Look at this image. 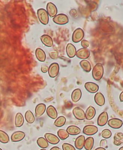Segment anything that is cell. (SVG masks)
Returning <instances> with one entry per match:
<instances>
[{"label":"cell","mask_w":123,"mask_h":150,"mask_svg":"<svg viewBox=\"0 0 123 150\" xmlns=\"http://www.w3.org/2000/svg\"><path fill=\"white\" fill-rule=\"evenodd\" d=\"M114 144L119 146L123 144V133L122 132H117L114 136Z\"/></svg>","instance_id":"obj_25"},{"label":"cell","mask_w":123,"mask_h":150,"mask_svg":"<svg viewBox=\"0 0 123 150\" xmlns=\"http://www.w3.org/2000/svg\"><path fill=\"white\" fill-rule=\"evenodd\" d=\"M25 133L22 131L15 132L11 136V140L12 142H17L21 141L24 138Z\"/></svg>","instance_id":"obj_12"},{"label":"cell","mask_w":123,"mask_h":150,"mask_svg":"<svg viewBox=\"0 0 123 150\" xmlns=\"http://www.w3.org/2000/svg\"><path fill=\"white\" fill-rule=\"evenodd\" d=\"M90 43L88 41H87V40H83L81 42V45L83 48H86L89 47V46Z\"/></svg>","instance_id":"obj_38"},{"label":"cell","mask_w":123,"mask_h":150,"mask_svg":"<svg viewBox=\"0 0 123 150\" xmlns=\"http://www.w3.org/2000/svg\"><path fill=\"white\" fill-rule=\"evenodd\" d=\"M0 141L3 144L8 143L9 141V137L8 134L2 130H0Z\"/></svg>","instance_id":"obj_33"},{"label":"cell","mask_w":123,"mask_h":150,"mask_svg":"<svg viewBox=\"0 0 123 150\" xmlns=\"http://www.w3.org/2000/svg\"><path fill=\"white\" fill-rule=\"evenodd\" d=\"M46 112L47 115L52 119H56L58 116V113L56 109L52 105H50L47 107Z\"/></svg>","instance_id":"obj_19"},{"label":"cell","mask_w":123,"mask_h":150,"mask_svg":"<svg viewBox=\"0 0 123 150\" xmlns=\"http://www.w3.org/2000/svg\"><path fill=\"white\" fill-rule=\"evenodd\" d=\"M63 150H76L75 147L72 145L68 143H64L62 145Z\"/></svg>","instance_id":"obj_35"},{"label":"cell","mask_w":123,"mask_h":150,"mask_svg":"<svg viewBox=\"0 0 123 150\" xmlns=\"http://www.w3.org/2000/svg\"><path fill=\"white\" fill-rule=\"evenodd\" d=\"M119 99L121 102H123V91L121 93L119 96Z\"/></svg>","instance_id":"obj_41"},{"label":"cell","mask_w":123,"mask_h":150,"mask_svg":"<svg viewBox=\"0 0 123 150\" xmlns=\"http://www.w3.org/2000/svg\"><path fill=\"white\" fill-rule=\"evenodd\" d=\"M101 135H102V137L104 138H110L111 137L112 132L110 130L108 129H105L102 131Z\"/></svg>","instance_id":"obj_34"},{"label":"cell","mask_w":123,"mask_h":150,"mask_svg":"<svg viewBox=\"0 0 123 150\" xmlns=\"http://www.w3.org/2000/svg\"><path fill=\"white\" fill-rule=\"evenodd\" d=\"M82 96L81 91L79 88L75 89L72 92L71 99L74 102L76 103L81 99Z\"/></svg>","instance_id":"obj_23"},{"label":"cell","mask_w":123,"mask_h":150,"mask_svg":"<svg viewBox=\"0 0 123 150\" xmlns=\"http://www.w3.org/2000/svg\"><path fill=\"white\" fill-rule=\"evenodd\" d=\"M48 67L46 65H42L41 67V71L43 73H46L47 72V71H48Z\"/></svg>","instance_id":"obj_39"},{"label":"cell","mask_w":123,"mask_h":150,"mask_svg":"<svg viewBox=\"0 0 123 150\" xmlns=\"http://www.w3.org/2000/svg\"><path fill=\"white\" fill-rule=\"evenodd\" d=\"M37 142L38 145L41 148L45 149V148H47L48 147V142L45 139V138H44V137L39 138L37 140Z\"/></svg>","instance_id":"obj_29"},{"label":"cell","mask_w":123,"mask_h":150,"mask_svg":"<svg viewBox=\"0 0 123 150\" xmlns=\"http://www.w3.org/2000/svg\"><path fill=\"white\" fill-rule=\"evenodd\" d=\"M0 150H2V149H1H1H0Z\"/></svg>","instance_id":"obj_45"},{"label":"cell","mask_w":123,"mask_h":150,"mask_svg":"<svg viewBox=\"0 0 123 150\" xmlns=\"http://www.w3.org/2000/svg\"><path fill=\"white\" fill-rule=\"evenodd\" d=\"M45 104L44 103H40L36 106L35 108V115L37 117L41 116L45 113L46 110Z\"/></svg>","instance_id":"obj_18"},{"label":"cell","mask_w":123,"mask_h":150,"mask_svg":"<svg viewBox=\"0 0 123 150\" xmlns=\"http://www.w3.org/2000/svg\"><path fill=\"white\" fill-rule=\"evenodd\" d=\"M83 30L81 28H77L74 31L72 35V41L74 43H78L82 40L84 37Z\"/></svg>","instance_id":"obj_5"},{"label":"cell","mask_w":123,"mask_h":150,"mask_svg":"<svg viewBox=\"0 0 123 150\" xmlns=\"http://www.w3.org/2000/svg\"><path fill=\"white\" fill-rule=\"evenodd\" d=\"M37 13L39 20L41 23L45 25L48 24L49 16L47 11L43 8H40L37 10Z\"/></svg>","instance_id":"obj_2"},{"label":"cell","mask_w":123,"mask_h":150,"mask_svg":"<svg viewBox=\"0 0 123 150\" xmlns=\"http://www.w3.org/2000/svg\"><path fill=\"white\" fill-rule=\"evenodd\" d=\"M95 150H106L105 148H102V147H98V148H96Z\"/></svg>","instance_id":"obj_42"},{"label":"cell","mask_w":123,"mask_h":150,"mask_svg":"<svg viewBox=\"0 0 123 150\" xmlns=\"http://www.w3.org/2000/svg\"><path fill=\"white\" fill-rule=\"evenodd\" d=\"M66 52L69 57L72 58L74 57L76 55V48L73 44L71 43L68 44L66 48Z\"/></svg>","instance_id":"obj_16"},{"label":"cell","mask_w":123,"mask_h":150,"mask_svg":"<svg viewBox=\"0 0 123 150\" xmlns=\"http://www.w3.org/2000/svg\"><path fill=\"white\" fill-rule=\"evenodd\" d=\"M45 150V149H41V150Z\"/></svg>","instance_id":"obj_44"},{"label":"cell","mask_w":123,"mask_h":150,"mask_svg":"<svg viewBox=\"0 0 123 150\" xmlns=\"http://www.w3.org/2000/svg\"><path fill=\"white\" fill-rule=\"evenodd\" d=\"M85 139L84 136L81 135L76 139L75 141V146L76 149L81 150L84 147Z\"/></svg>","instance_id":"obj_17"},{"label":"cell","mask_w":123,"mask_h":150,"mask_svg":"<svg viewBox=\"0 0 123 150\" xmlns=\"http://www.w3.org/2000/svg\"><path fill=\"white\" fill-rule=\"evenodd\" d=\"M66 118L65 117L61 116L59 117L55 120L54 122V125L58 127H61L63 126L66 123Z\"/></svg>","instance_id":"obj_30"},{"label":"cell","mask_w":123,"mask_h":150,"mask_svg":"<svg viewBox=\"0 0 123 150\" xmlns=\"http://www.w3.org/2000/svg\"><path fill=\"white\" fill-rule=\"evenodd\" d=\"M49 55L51 59H55L58 58L59 53L57 51L53 50L49 52Z\"/></svg>","instance_id":"obj_36"},{"label":"cell","mask_w":123,"mask_h":150,"mask_svg":"<svg viewBox=\"0 0 123 150\" xmlns=\"http://www.w3.org/2000/svg\"><path fill=\"white\" fill-rule=\"evenodd\" d=\"M84 87L88 92L92 93H96L99 89L98 85L91 82H88L85 83Z\"/></svg>","instance_id":"obj_14"},{"label":"cell","mask_w":123,"mask_h":150,"mask_svg":"<svg viewBox=\"0 0 123 150\" xmlns=\"http://www.w3.org/2000/svg\"><path fill=\"white\" fill-rule=\"evenodd\" d=\"M108 122V115L106 111H104L101 113L97 119L98 125L100 126H103L107 124Z\"/></svg>","instance_id":"obj_10"},{"label":"cell","mask_w":123,"mask_h":150,"mask_svg":"<svg viewBox=\"0 0 123 150\" xmlns=\"http://www.w3.org/2000/svg\"><path fill=\"white\" fill-rule=\"evenodd\" d=\"M47 11L51 17H55L58 13L56 6L52 2H48L47 5Z\"/></svg>","instance_id":"obj_9"},{"label":"cell","mask_w":123,"mask_h":150,"mask_svg":"<svg viewBox=\"0 0 123 150\" xmlns=\"http://www.w3.org/2000/svg\"><path fill=\"white\" fill-rule=\"evenodd\" d=\"M25 119L26 122L30 124H32L34 122L35 118L33 114L30 110H28L25 113Z\"/></svg>","instance_id":"obj_31"},{"label":"cell","mask_w":123,"mask_h":150,"mask_svg":"<svg viewBox=\"0 0 123 150\" xmlns=\"http://www.w3.org/2000/svg\"><path fill=\"white\" fill-rule=\"evenodd\" d=\"M37 59L40 62H44L46 59V54L45 52L40 48H37L35 51Z\"/></svg>","instance_id":"obj_24"},{"label":"cell","mask_w":123,"mask_h":150,"mask_svg":"<svg viewBox=\"0 0 123 150\" xmlns=\"http://www.w3.org/2000/svg\"><path fill=\"white\" fill-rule=\"evenodd\" d=\"M94 145V139L92 137H89L85 139L84 147L86 150H91Z\"/></svg>","instance_id":"obj_26"},{"label":"cell","mask_w":123,"mask_h":150,"mask_svg":"<svg viewBox=\"0 0 123 150\" xmlns=\"http://www.w3.org/2000/svg\"><path fill=\"white\" fill-rule=\"evenodd\" d=\"M40 40L42 43L47 46L51 47L53 45V42L52 38L47 35H44L41 36L40 38Z\"/></svg>","instance_id":"obj_15"},{"label":"cell","mask_w":123,"mask_h":150,"mask_svg":"<svg viewBox=\"0 0 123 150\" xmlns=\"http://www.w3.org/2000/svg\"><path fill=\"white\" fill-rule=\"evenodd\" d=\"M123 122L118 118H112L108 122V125L111 128L114 129H118L123 125Z\"/></svg>","instance_id":"obj_8"},{"label":"cell","mask_w":123,"mask_h":150,"mask_svg":"<svg viewBox=\"0 0 123 150\" xmlns=\"http://www.w3.org/2000/svg\"><path fill=\"white\" fill-rule=\"evenodd\" d=\"M95 102L99 106H102L104 105L105 103V99L102 94L101 93H97L94 97Z\"/></svg>","instance_id":"obj_21"},{"label":"cell","mask_w":123,"mask_h":150,"mask_svg":"<svg viewBox=\"0 0 123 150\" xmlns=\"http://www.w3.org/2000/svg\"><path fill=\"white\" fill-rule=\"evenodd\" d=\"M104 68L102 64L98 63L94 67L92 71V76L96 81H99L102 78Z\"/></svg>","instance_id":"obj_1"},{"label":"cell","mask_w":123,"mask_h":150,"mask_svg":"<svg viewBox=\"0 0 123 150\" xmlns=\"http://www.w3.org/2000/svg\"><path fill=\"white\" fill-rule=\"evenodd\" d=\"M96 110L95 108L92 106H89L86 110L85 113L86 118L88 120H91L95 115Z\"/></svg>","instance_id":"obj_22"},{"label":"cell","mask_w":123,"mask_h":150,"mask_svg":"<svg viewBox=\"0 0 123 150\" xmlns=\"http://www.w3.org/2000/svg\"><path fill=\"white\" fill-rule=\"evenodd\" d=\"M59 66L57 63H53L51 64L48 68V74L51 78H55L59 73Z\"/></svg>","instance_id":"obj_4"},{"label":"cell","mask_w":123,"mask_h":150,"mask_svg":"<svg viewBox=\"0 0 123 150\" xmlns=\"http://www.w3.org/2000/svg\"><path fill=\"white\" fill-rule=\"evenodd\" d=\"M82 69L86 72H89L91 71V67L90 63L87 60H83L80 63Z\"/></svg>","instance_id":"obj_28"},{"label":"cell","mask_w":123,"mask_h":150,"mask_svg":"<svg viewBox=\"0 0 123 150\" xmlns=\"http://www.w3.org/2000/svg\"><path fill=\"white\" fill-rule=\"evenodd\" d=\"M53 21L58 25H65L68 23L69 20L68 17L64 14H59L54 17Z\"/></svg>","instance_id":"obj_3"},{"label":"cell","mask_w":123,"mask_h":150,"mask_svg":"<svg viewBox=\"0 0 123 150\" xmlns=\"http://www.w3.org/2000/svg\"><path fill=\"white\" fill-rule=\"evenodd\" d=\"M50 150H61V149L58 146H54L52 148H51Z\"/></svg>","instance_id":"obj_40"},{"label":"cell","mask_w":123,"mask_h":150,"mask_svg":"<svg viewBox=\"0 0 123 150\" xmlns=\"http://www.w3.org/2000/svg\"><path fill=\"white\" fill-rule=\"evenodd\" d=\"M119 150H123V146H122V147H120V148L119 149Z\"/></svg>","instance_id":"obj_43"},{"label":"cell","mask_w":123,"mask_h":150,"mask_svg":"<svg viewBox=\"0 0 123 150\" xmlns=\"http://www.w3.org/2000/svg\"><path fill=\"white\" fill-rule=\"evenodd\" d=\"M58 137L61 140H64L66 139L67 138L69 137V134L68 133L66 130H65L63 129H60L58 130L57 132Z\"/></svg>","instance_id":"obj_32"},{"label":"cell","mask_w":123,"mask_h":150,"mask_svg":"<svg viewBox=\"0 0 123 150\" xmlns=\"http://www.w3.org/2000/svg\"><path fill=\"white\" fill-rule=\"evenodd\" d=\"M66 131L69 135L76 136L81 133V129L79 127L75 125H70L67 128Z\"/></svg>","instance_id":"obj_20"},{"label":"cell","mask_w":123,"mask_h":150,"mask_svg":"<svg viewBox=\"0 0 123 150\" xmlns=\"http://www.w3.org/2000/svg\"><path fill=\"white\" fill-rule=\"evenodd\" d=\"M90 55V51L86 48H82L77 51L76 56L81 59H88Z\"/></svg>","instance_id":"obj_11"},{"label":"cell","mask_w":123,"mask_h":150,"mask_svg":"<svg viewBox=\"0 0 123 150\" xmlns=\"http://www.w3.org/2000/svg\"><path fill=\"white\" fill-rule=\"evenodd\" d=\"M100 147L104 148H106L108 147L107 141L106 139H102L101 140L100 142Z\"/></svg>","instance_id":"obj_37"},{"label":"cell","mask_w":123,"mask_h":150,"mask_svg":"<svg viewBox=\"0 0 123 150\" xmlns=\"http://www.w3.org/2000/svg\"><path fill=\"white\" fill-rule=\"evenodd\" d=\"M73 113L75 117L78 120H83L86 118L84 111L81 108L76 107L74 108L73 110Z\"/></svg>","instance_id":"obj_7"},{"label":"cell","mask_w":123,"mask_h":150,"mask_svg":"<svg viewBox=\"0 0 123 150\" xmlns=\"http://www.w3.org/2000/svg\"><path fill=\"white\" fill-rule=\"evenodd\" d=\"M98 131L97 127L95 125H88L84 126L83 130V132L88 136H92L95 135Z\"/></svg>","instance_id":"obj_6"},{"label":"cell","mask_w":123,"mask_h":150,"mask_svg":"<svg viewBox=\"0 0 123 150\" xmlns=\"http://www.w3.org/2000/svg\"><path fill=\"white\" fill-rule=\"evenodd\" d=\"M45 138L48 143L52 144H56L59 142V139L58 137L52 133H47L45 135Z\"/></svg>","instance_id":"obj_13"},{"label":"cell","mask_w":123,"mask_h":150,"mask_svg":"<svg viewBox=\"0 0 123 150\" xmlns=\"http://www.w3.org/2000/svg\"><path fill=\"white\" fill-rule=\"evenodd\" d=\"M24 118L21 113H18L15 117V125L16 127H20L23 125Z\"/></svg>","instance_id":"obj_27"}]
</instances>
